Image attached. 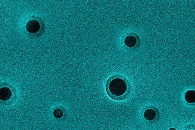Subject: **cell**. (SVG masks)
Masks as SVG:
<instances>
[{
    "label": "cell",
    "mask_w": 195,
    "mask_h": 130,
    "mask_svg": "<svg viewBox=\"0 0 195 130\" xmlns=\"http://www.w3.org/2000/svg\"><path fill=\"white\" fill-rule=\"evenodd\" d=\"M53 115L56 118H60L63 116V111L60 108L56 109L53 112Z\"/></svg>",
    "instance_id": "7"
},
{
    "label": "cell",
    "mask_w": 195,
    "mask_h": 130,
    "mask_svg": "<svg viewBox=\"0 0 195 130\" xmlns=\"http://www.w3.org/2000/svg\"><path fill=\"white\" fill-rule=\"evenodd\" d=\"M124 42L125 45L128 47H133L136 45V39L133 35H129L125 38Z\"/></svg>",
    "instance_id": "6"
},
{
    "label": "cell",
    "mask_w": 195,
    "mask_h": 130,
    "mask_svg": "<svg viewBox=\"0 0 195 130\" xmlns=\"http://www.w3.org/2000/svg\"><path fill=\"white\" fill-rule=\"evenodd\" d=\"M128 90L127 83L124 80L115 78L110 81L107 90L109 96L113 98L120 99L125 95Z\"/></svg>",
    "instance_id": "1"
},
{
    "label": "cell",
    "mask_w": 195,
    "mask_h": 130,
    "mask_svg": "<svg viewBox=\"0 0 195 130\" xmlns=\"http://www.w3.org/2000/svg\"><path fill=\"white\" fill-rule=\"evenodd\" d=\"M185 100L189 104H194L195 103V90H187L185 93Z\"/></svg>",
    "instance_id": "4"
},
{
    "label": "cell",
    "mask_w": 195,
    "mask_h": 130,
    "mask_svg": "<svg viewBox=\"0 0 195 130\" xmlns=\"http://www.w3.org/2000/svg\"><path fill=\"white\" fill-rule=\"evenodd\" d=\"M156 116V111L152 109H148L145 111L144 116L145 118L148 121H151L155 118Z\"/></svg>",
    "instance_id": "5"
},
{
    "label": "cell",
    "mask_w": 195,
    "mask_h": 130,
    "mask_svg": "<svg viewBox=\"0 0 195 130\" xmlns=\"http://www.w3.org/2000/svg\"><path fill=\"white\" fill-rule=\"evenodd\" d=\"M27 31L33 37H39L43 33L45 26L42 21L39 22L36 19L29 21L26 24Z\"/></svg>",
    "instance_id": "2"
},
{
    "label": "cell",
    "mask_w": 195,
    "mask_h": 130,
    "mask_svg": "<svg viewBox=\"0 0 195 130\" xmlns=\"http://www.w3.org/2000/svg\"><path fill=\"white\" fill-rule=\"evenodd\" d=\"M169 130H176L175 129L172 127V128H170L169 129Z\"/></svg>",
    "instance_id": "8"
},
{
    "label": "cell",
    "mask_w": 195,
    "mask_h": 130,
    "mask_svg": "<svg viewBox=\"0 0 195 130\" xmlns=\"http://www.w3.org/2000/svg\"><path fill=\"white\" fill-rule=\"evenodd\" d=\"M11 91L8 88L4 87L0 90V99L2 101H7L11 98Z\"/></svg>",
    "instance_id": "3"
}]
</instances>
